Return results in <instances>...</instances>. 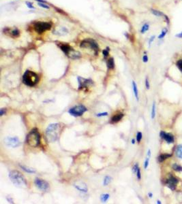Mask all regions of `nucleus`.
Returning a JSON list of instances; mask_svg holds the SVG:
<instances>
[{"label":"nucleus","mask_w":182,"mask_h":204,"mask_svg":"<svg viewBox=\"0 0 182 204\" xmlns=\"http://www.w3.org/2000/svg\"><path fill=\"white\" fill-rule=\"evenodd\" d=\"M34 30L39 34L43 33L51 28V24L46 22H37L34 25Z\"/></svg>","instance_id":"nucleus-7"},{"label":"nucleus","mask_w":182,"mask_h":204,"mask_svg":"<svg viewBox=\"0 0 182 204\" xmlns=\"http://www.w3.org/2000/svg\"><path fill=\"white\" fill-rule=\"evenodd\" d=\"M145 86H146V88L147 89H149V81H148V78H147L145 79Z\"/></svg>","instance_id":"nucleus-41"},{"label":"nucleus","mask_w":182,"mask_h":204,"mask_svg":"<svg viewBox=\"0 0 182 204\" xmlns=\"http://www.w3.org/2000/svg\"><path fill=\"white\" fill-rule=\"evenodd\" d=\"M110 197V195L109 194H102L100 195V200L102 202H107Z\"/></svg>","instance_id":"nucleus-23"},{"label":"nucleus","mask_w":182,"mask_h":204,"mask_svg":"<svg viewBox=\"0 0 182 204\" xmlns=\"http://www.w3.org/2000/svg\"><path fill=\"white\" fill-rule=\"evenodd\" d=\"M6 109L1 108V110H0V115H1V116H3L4 115H5V114H6Z\"/></svg>","instance_id":"nucleus-39"},{"label":"nucleus","mask_w":182,"mask_h":204,"mask_svg":"<svg viewBox=\"0 0 182 204\" xmlns=\"http://www.w3.org/2000/svg\"><path fill=\"white\" fill-rule=\"evenodd\" d=\"M151 13H153L154 15H156V16H158V17H160V16H164L165 17V18H167V17L164 15V14L162 13L160 11H158V10H151Z\"/></svg>","instance_id":"nucleus-22"},{"label":"nucleus","mask_w":182,"mask_h":204,"mask_svg":"<svg viewBox=\"0 0 182 204\" xmlns=\"http://www.w3.org/2000/svg\"><path fill=\"white\" fill-rule=\"evenodd\" d=\"M109 50L108 48H107V49L103 50V56H104V57L107 58L108 57V55H109Z\"/></svg>","instance_id":"nucleus-34"},{"label":"nucleus","mask_w":182,"mask_h":204,"mask_svg":"<svg viewBox=\"0 0 182 204\" xmlns=\"http://www.w3.org/2000/svg\"><path fill=\"white\" fill-rule=\"evenodd\" d=\"M21 168L25 171L27 173H29V174H34L36 173V171L35 169H33L31 168V167H27V166H20Z\"/></svg>","instance_id":"nucleus-17"},{"label":"nucleus","mask_w":182,"mask_h":204,"mask_svg":"<svg viewBox=\"0 0 182 204\" xmlns=\"http://www.w3.org/2000/svg\"><path fill=\"white\" fill-rule=\"evenodd\" d=\"M139 168V164L138 163H136L134 165V166H133V167H132V172H133L134 174H136V171H137V170Z\"/></svg>","instance_id":"nucleus-33"},{"label":"nucleus","mask_w":182,"mask_h":204,"mask_svg":"<svg viewBox=\"0 0 182 204\" xmlns=\"http://www.w3.org/2000/svg\"><path fill=\"white\" fill-rule=\"evenodd\" d=\"M68 33V31L66 27H58L53 31V33L57 35H64Z\"/></svg>","instance_id":"nucleus-15"},{"label":"nucleus","mask_w":182,"mask_h":204,"mask_svg":"<svg viewBox=\"0 0 182 204\" xmlns=\"http://www.w3.org/2000/svg\"><path fill=\"white\" fill-rule=\"evenodd\" d=\"M149 159H150V158L148 157H147L146 158V159H145V163H144V168L147 169V167H148L149 166Z\"/></svg>","instance_id":"nucleus-32"},{"label":"nucleus","mask_w":182,"mask_h":204,"mask_svg":"<svg viewBox=\"0 0 182 204\" xmlns=\"http://www.w3.org/2000/svg\"><path fill=\"white\" fill-rule=\"evenodd\" d=\"M38 6H40V7H42V8H46V9L49 8V6H48V5H46L44 3H40V2H39Z\"/></svg>","instance_id":"nucleus-36"},{"label":"nucleus","mask_w":182,"mask_h":204,"mask_svg":"<svg viewBox=\"0 0 182 204\" xmlns=\"http://www.w3.org/2000/svg\"><path fill=\"white\" fill-rule=\"evenodd\" d=\"M132 144H135V140L134 139H133V140H132Z\"/></svg>","instance_id":"nucleus-47"},{"label":"nucleus","mask_w":182,"mask_h":204,"mask_svg":"<svg viewBox=\"0 0 182 204\" xmlns=\"http://www.w3.org/2000/svg\"><path fill=\"white\" fill-rule=\"evenodd\" d=\"M179 183L178 180L175 177H174L173 176H170L169 178L167 179V180L166 181V186L169 187V188L172 191H174L177 185Z\"/></svg>","instance_id":"nucleus-12"},{"label":"nucleus","mask_w":182,"mask_h":204,"mask_svg":"<svg viewBox=\"0 0 182 204\" xmlns=\"http://www.w3.org/2000/svg\"><path fill=\"white\" fill-rule=\"evenodd\" d=\"M87 110V109L86 108L85 106L83 105H78L70 108V110H68V113L70 114V115L75 116V117H77V116H82Z\"/></svg>","instance_id":"nucleus-8"},{"label":"nucleus","mask_w":182,"mask_h":204,"mask_svg":"<svg viewBox=\"0 0 182 204\" xmlns=\"http://www.w3.org/2000/svg\"><path fill=\"white\" fill-rule=\"evenodd\" d=\"M23 83L28 86H34L38 83L39 77L38 75L36 74L35 72L30 70H27L24 73L23 76Z\"/></svg>","instance_id":"nucleus-3"},{"label":"nucleus","mask_w":182,"mask_h":204,"mask_svg":"<svg viewBox=\"0 0 182 204\" xmlns=\"http://www.w3.org/2000/svg\"><path fill=\"white\" fill-rule=\"evenodd\" d=\"M151 150H148V152H147V157H151Z\"/></svg>","instance_id":"nucleus-44"},{"label":"nucleus","mask_w":182,"mask_h":204,"mask_svg":"<svg viewBox=\"0 0 182 204\" xmlns=\"http://www.w3.org/2000/svg\"><path fill=\"white\" fill-rule=\"evenodd\" d=\"M80 47L81 48H91V49L94 51L95 55H97L98 50H99V47H98L97 43L95 42L94 40H90V39H89V40H83V42L81 43Z\"/></svg>","instance_id":"nucleus-6"},{"label":"nucleus","mask_w":182,"mask_h":204,"mask_svg":"<svg viewBox=\"0 0 182 204\" xmlns=\"http://www.w3.org/2000/svg\"><path fill=\"white\" fill-rule=\"evenodd\" d=\"M148 195L150 198H151L152 197V196H153V194H152L151 193H148Z\"/></svg>","instance_id":"nucleus-46"},{"label":"nucleus","mask_w":182,"mask_h":204,"mask_svg":"<svg viewBox=\"0 0 182 204\" xmlns=\"http://www.w3.org/2000/svg\"><path fill=\"white\" fill-rule=\"evenodd\" d=\"M173 169L175 170V171H182V167L179 166V165L177 164V163H175L173 165Z\"/></svg>","instance_id":"nucleus-26"},{"label":"nucleus","mask_w":182,"mask_h":204,"mask_svg":"<svg viewBox=\"0 0 182 204\" xmlns=\"http://www.w3.org/2000/svg\"><path fill=\"white\" fill-rule=\"evenodd\" d=\"M37 1H39L40 3H45V1H44V0H36Z\"/></svg>","instance_id":"nucleus-45"},{"label":"nucleus","mask_w":182,"mask_h":204,"mask_svg":"<svg viewBox=\"0 0 182 204\" xmlns=\"http://www.w3.org/2000/svg\"><path fill=\"white\" fill-rule=\"evenodd\" d=\"M154 39H155V36H151V38H150V40H149V45L150 46V45H151V42H153V41L154 40Z\"/></svg>","instance_id":"nucleus-42"},{"label":"nucleus","mask_w":182,"mask_h":204,"mask_svg":"<svg viewBox=\"0 0 182 204\" xmlns=\"http://www.w3.org/2000/svg\"><path fill=\"white\" fill-rule=\"evenodd\" d=\"M60 47L61 50L70 59H76L81 57V53L74 50L70 46H69L67 44H60Z\"/></svg>","instance_id":"nucleus-5"},{"label":"nucleus","mask_w":182,"mask_h":204,"mask_svg":"<svg viewBox=\"0 0 182 204\" xmlns=\"http://www.w3.org/2000/svg\"><path fill=\"white\" fill-rule=\"evenodd\" d=\"M60 133V125L59 123H52L46 129V137L49 142H54L58 139Z\"/></svg>","instance_id":"nucleus-1"},{"label":"nucleus","mask_w":182,"mask_h":204,"mask_svg":"<svg viewBox=\"0 0 182 204\" xmlns=\"http://www.w3.org/2000/svg\"><path fill=\"white\" fill-rule=\"evenodd\" d=\"M171 157V154H160L158 157V161L160 163H162V162H163L164 160H166V159H168V158Z\"/></svg>","instance_id":"nucleus-20"},{"label":"nucleus","mask_w":182,"mask_h":204,"mask_svg":"<svg viewBox=\"0 0 182 204\" xmlns=\"http://www.w3.org/2000/svg\"><path fill=\"white\" fill-rule=\"evenodd\" d=\"M107 66L109 69H113L115 67V63L113 58H110L107 61Z\"/></svg>","instance_id":"nucleus-21"},{"label":"nucleus","mask_w":182,"mask_h":204,"mask_svg":"<svg viewBox=\"0 0 182 204\" xmlns=\"http://www.w3.org/2000/svg\"><path fill=\"white\" fill-rule=\"evenodd\" d=\"M124 117V114L122 113H119L117 115H115L113 116L111 118V120H110V123H117L122 120V119Z\"/></svg>","instance_id":"nucleus-16"},{"label":"nucleus","mask_w":182,"mask_h":204,"mask_svg":"<svg viewBox=\"0 0 182 204\" xmlns=\"http://www.w3.org/2000/svg\"><path fill=\"white\" fill-rule=\"evenodd\" d=\"M175 154L177 157L179 158V159H182V144L179 145L177 147V149L175 150Z\"/></svg>","instance_id":"nucleus-19"},{"label":"nucleus","mask_w":182,"mask_h":204,"mask_svg":"<svg viewBox=\"0 0 182 204\" xmlns=\"http://www.w3.org/2000/svg\"><path fill=\"white\" fill-rule=\"evenodd\" d=\"M167 32H168V30H167V29H166V28L163 29V30H162V31L161 34L158 36V38H159V39H162V38H164V37H165V35H166Z\"/></svg>","instance_id":"nucleus-28"},{"label":"nucleus","mask_w":182,"mask_h":204,"mask_svg":"<svg viewBox=\"0 0 182 204\" xmlns=\"http://www.w3.org/2000/svg\"><path fill=\"white\" fill-rule=\"evenodd\" d=\"M175 37L179 38H182V32L177 34V35H175Z\"/></svg>","instance_id":"nucleus-43"},{"label":"nucleus","mask_w":182,"mask_h":204,"mask_svg":"<svg viewBox=\"0 0 182 204\" xmlns=\"http://www.w3.org/2000/svg\"><path fill=\"white\" fill-rule=\"evenodd\" d=\"M177 67H178V69L180 70V72L182 73V60L180 59L177 62Z\"/></svg>","instance_id":"nucleus-31"},{"label":"nucleus","mask_w":182,"mask_h":204,"mask_svg":"<svg viewBox=\"0 0 182 204\" xmlns=\"http://www.w3.org/2000/svg\"><path fill=\"white\" fill-rule=\"evenodd\" d=\"M74 186H75V188L77 189L78 191L83 192V193H87L88 191L87 184L83 183V182H77V183L74 184Z\"/></svg>","instance_id":"nucleus-14"},{"label":"nucleus","mask_w":182,"mask_h":204,"mask_svg":"<svg viewBox=\"0 0 182 204\" xmlns=\"http://www.w3.org/2000/svg\"><path fill=\"white\" fill-rule=\"evenodd\" d=\"M26 5H27V6H28L29 8H31V9L34 8V7L32 6V4H31V3H30V2H26Z\"/></svg>","instance_id":"nucleus-40"},{"label":"nucleus","mask_w":182,"mask_h":204,"mask_svg":"<svg viewBox=\"0 0 182 204\" xmlns=\"http://www.w3.org/2000/svg\"><path fill=\"white\" fill-rule=\"evenodd\" d=\"M4 143L10 148H16L20 145V140L17 137H7L5 138Z\"/></svg>","instance_id":"nucleus-9"},{"label":"nucleus","mask_w":182,"mask_h":204,"mask_svg":"<svg viewBox=\"0 0 182 204\" xmlns=\"http://www.w3.org/2000/svg\"><path fill=\"white\" fill-rule=\"evenodd\" d=\"M157 203H160H160H161V201H159V200H158V201H157Z\"/></svg>","instance_id":"nucleus-48"},{"label":"nucleus","mask_w":182,"mask_h":204,"mask_svg":"<svg viewBox=\"0 0 182 204\" xmlns=\"http://www.w3.org/2000/svg\"><path fill=\"white\" fill-rule=\"evenodd\" d=\"M35 183L36 186L38 189H40L42 191H46L49 189V184L47 182L44 180H42L40 178H36L35 180Z\"/></svg>","instance_id":"nucleus-11"},{"label":"nucleus","mask_w":182,"mask_h":204,"mask_svg":"<svg viewBox=\"0 0 182 204\" xmlns=\"http://www.w3.org/2000/svg\"><path fill=\"white\" fill-rule=\"evenodd\" d=\"M148 57H147V55H145L143 57H142V61H143L144 63H147L148 61Z\"/></svg>","instance_id":"nucleus-38"},{"label":"nucleus","mask_w":182,"mask_h":204,"mask_svg":"<svg viewBox=\"0 0 182 204\" xmlns=\"http://www.w3.org/2000/svg\"><path fill=\"white\" fill-rule=\"evenodd\" d=\"M142 134L141 132H138L137 134H136V141L138 142H140L142 140Z\"/></svg>","instance_id":"nucleus-30"},{"label":"nucleus","mask_w":182,"mask_h":204,"mask_svg":"<svg viewBox=\"0 0 182 204\" xmlns=\"http://www.w3.org/2000/svg\"><path fill=\"white\" fill-rule=\"evenodd\" d=\"M149 29V26L148 24H145V25L142 27L141 32L142 33H144L145 32H146L147 31H148Z\"/></svg>","instance_id":"nucleus-29"},{"label":"nucleus","mask_w":182,"mask_h":204,"mask_svg":"<svg viewBox=\"0 0 182 204\" xmlns=\"http://www.w3.org/2000/svg\"><path fill=\"white\" fill-rule=\"evenodd\" d=\"M78 82V89L79 90H84L87 89L90 85L93 84V81L91 79L84 78L78 76L77 78Z\"/></svg>","instance_id":"nucleus-10"},{"label":"nucleus","mask_w":182,"mask_h":204,"mask_svg":"<svg viewBox=\"0 0 182 204\" xmlns=\"http://www.w3.org/2000/svg\"><path fill=\"white\" fill-rule=\"evenodd\" d=\"M151 116L152 119H154L155 118V116H156V103H155V102H154L153 105H152Z\"/></svg>","instance_id":"nucleus-25"},{"label":"nucleus","mask_w":182,"mask_h":204,"mask_svg":"<svg viewBox=\"0 0 182 204\" xmlns=\"http://www.w3.org/2000/svg\"><path fill=\"white\" fill-rule=\"evenodd\" d=\"M132 89H133L135 98H136L137 101H139V91H138L137 85L134 81H132Z\"/></svg>","instance_id":"nucleus-18"},{"label":"nucleus","mask_w":182,"mask_h":204,"mask_svg":"<svg viewBox=\"0 0 182 204\" xmlns=\"http://www.w3.org/2000/svg\"><path fill=\"white\" fill-rule=\"evenodd\" d=\"M20 34V31L18 30V29H14L13 30L11 31V35L13 37H18Z\"/></svg>","instance_id":"nucleus-27"},{"label":"nucleus","mask_w":182,"mask_h":204,"mask_svg":"<svg viewBox=\"0 0 182 204\" xmlns=\"http://www.w3.org/2000/svg\"><path fill=\"white\" fill-rule=\"evenodd\" d=\"M108 116V112H102V113H99V114H97L96 116L98 117H102V116Z\"/></svg>","instance_id":"nucleus-37"},{"label":"nucleus","mask_w":182,"mask_h":204,"mask_svg":"<svg viewBox=\"0 0 182 204\" xmlns=\"http://www.w3.org/2000/svg\"><path fill=\"white\" fill-rule=\"evenodd\" d=\"M111 180H112V178L110 176H106L104 178V180H103V185L107 186L108 184L111 182Z\"/></svg>","instance_id":"nucleus-24"},{"label":"nucleus","mask_w":182,"mask_h":204,"mask_svg":"<svg viewBox=\"0 0 182 204\" xmlns=\"http://www.w3.org/2000/svg\"><path fill=\"white\" fill-rule=\"evenodd\" d=\"M160 137L164 140H165L166 143H168V144H173L175 141L174 136L173 135L171 134V133H166L164 132H160Z\"/></svg>","instance_id":"nucleus-13"},{"label":"nucleus","mask_w":182,"mask_h":204,"mask_svg":"<svg viewBox=\"0 0 182 204\" xmlns=\"http://www.w3.org/2000/svg\"><path fill=\"white\" fill-rule=\"evenodd\" d=\"M26 142L31 147H38L40 144V135L37 129H34L28 133Z\"/></svg>","instance_id":"nucleus-4"},{"label":"nucleus","mask_w":182,"mask_h":204,"mask_svg":"<svg viewBox=\"0 0 182 204\" xmlns=\"http://www.w3.org/2000/svg\"><path fill=\"white\" fill-rule=\"evenodd\" d=\"M9 178L10 179V181L15 186L20 187V188H25L28 185L25 177L21 174V172L16 171V170H12V171L10 172Z\"/></svg>","instance_id":"nucleus-2"},{"label":"nucleus","mask_w":182,"mask_h":204,"mask_svg":"<svg viewBox=\"0 0 182 204\" xmlns=\"http://www.w3.org/2000/svg\"><path fill=\"white\" fill-rule=\"evenodd\" d=\"M136 174V177H137L138 180H141V169H140V168L138 169Z\"/></svg>","instance_id":"nucleus-35"}]
</instances>
